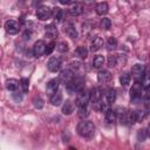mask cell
<instances>
[{
    "label": "cell",
    "instance_id": "obj_23",
    "mask_svg": "<svg viewBox=\"0 0 150 150\" xmlns=\"http://www.w3.org/2000/svg\"><path fill=\"white\" fill-rule=\"evenodd\" d=\"M75 55L79 59H86L88 56V49L84 46H80V47H77L75 49Z\"/></svg>",
    "mask_w": 150,
    "mask_h": 150
},
{
    "label": "cell",
    "instance_id": "obj_15",
    "mask_svg": "<svg viewBox=\"0 0 150 150\" xmlns=\"http://www.w3.org/2000/svg\"><path fill=\"white\" fill-rule=\"evenodd\" d=\"M111 79V74L108 70H100L97 74V80L100 83H107Z\"/></svg>",
    "mask_w": 150,
    "mask_h": 150
},
{
    "label": "cell",
    "instance_id": "obj_22",
    "mask_svg": "<svg viewBox=\"0 0 150 150\" xmlns=\"http://www.w3.org/2000/svg\"><path fill=\"white\" fill-rule=\"evenodd\" d=\"M19 84H20L19 81L15 80V79H9V80L6 81V88H7L9 91H15V90L18 89Z\"/></svg>",
    "mask_w": 150,
    "mask_h": 150
},
{
    "label": "cell",
    "instance_id": "obj_32",
    "mask_svg": "<svg viewBox=\"0 0 150 150\" xmlns=\"http://www.w3.org/2000/svg\"><path fill=\"white\" fill-rule=\"evenodd\" d=\"M20 86H21V88H22V91H23V93H27V91H28V88H29V81H28V79L22 77V79L20 80Z\"/></svg>",
    "mask_w": 150,
    "mask_h": 150
},
{
    "label": "cell",
    "instance_id": "obj_29",
    "mask_svg": "<svg viewBox=\"0 0 150 150\" xmlns=\"http://www.w3.org/2000/svg\"><path fill=\"white\" fill-rule=\"evenodd\" d=\"M62 15H63V12H62V9H61V8L55 7V8L53 9V18L55 19V21H61Z\"/></svg>",
    "mask_w": 150,
    "mask_h": 150
},
{
    "label": "cell",
    "instance_id": "obj_1",
    "mask_svg": "<svg viewBox=\"0 0 150 150\" xmlns=\"http://www.w3.org/2000/svg\"><path fill=\"white\" fill-rule=\"evenodd\" d=\"M76 130H77V134L81 137L89 138L95 134V125L90 121H82L77 124Z\"/></svg>",
    "mask_w": 150,
    "mask_h": 150
},
{
    "label": "cell",
    "instance_id": "obj_43",
    "mask_svg": "<svg viewBox=\"0 0 150 150\" xmlns=\"http://www.w3.org/2000/svg\"><path fill=\"white\" fill-rule=\"evenodd\" d=\"M60 1V4H62V5H68L71 0H59Z\"/></svg>",
    "mask_w": 150,
    "mask_h": 150
},
{
    "label": "cell",
    "instance_id": "obj_2",
    "mask_svg": "<svg viewBox=\"0 0 150 150\" xmlns=\"http://www.w3.org/2000/svg\"><path fill=\"white\" fill-rule=\"evenodd\" d=\"M143 87H142V83H139L138 81H136L131 89H130V100L132 103H137L139 100H141V96H143Z\"/></svg>",
    "mask_w": 150,
    "mask_h": 150
},
{
    "label": "cell",
    "instance_id": "obj_11",
    "mask_svg": "<svg viewBox=\"0 0 150 150\" xmlns=\"http://www.w3.org/2000/svg\"><path fill=\"white\" fill-rule=\"evenodd\" d=\"M63 30L69 38H71V39H76L77 38V30H76V28H75V26L73 23L67 22L64 25V27H63Z\"/></svg>",
    "mask_w": 150,
    "mask_h": 150
},
{
    "label": "cell",
    "instance_id": "obj_33",
    "mask_svg": "<svg viewBox=\"0 0 150 150\" xmlns=\"http://www.w3.org/2000/svg\"><path fill=\"white\" fill-rule=\"evenodd\" d=\"M110 27H111V21H110V19L104 18V19L101 20V28H102V29L108 30Z\"/></svg>",
    "mask_w": 150,
    "mask_h": 150
},
{
    "label": "cell",
    "instance_id": "obj_6",
    "mask_svg": "<svg viewBox=\"0 0 150 150\" xmlns=\"http://www.w3.org/2000/svg\"><path fill=\"white\" fill-rule=\"evenodd\" d=\"M47 68L49 71L52 73H56L60 70L61 68V59L57 57V56H52L47 63Z\"/></svg>",
    "mask_w": 150,
    "mask_h": 150
},
{
    "label": "cell",
    "instance_id": "obj_9",
    "mask_svg": "<svg viewBox=\"0 0 150 150\" xmlns=\"http://www.w3.org/2000/svg\"><path fill=\"white\" fill-rule=\"evenodd\" d=\"M101 97H102V90L101 88L98 87H95L90 90V101L93 104H96L101 101Z\"/></svg>",
    "mask_w": 150,
    "mask_h": 150
},
{
    "label": "cell",
    "instance_id": "obj_25",
    "mask_svg": "<svg viewBox=\"0 0 150 150\" xmlns=\"http://www.w3.org/2000/svg\"><path fill=\"white\" fill-rule=\"evenodd\" d=\"M73 110H74L73 103H71L69 100H67V101L63 103V105H62V112H63L64 115H70V114L73 112Z\"/></svg>",
    "mask_w": 150,
    "mask_h": 150
},
{
    "label": "cell",
    "instance_id": "obj_4",
    "mask_svg": "<svg viewBox=\"0 0 150 150\" xmlns=\"http://www.w3.org/2000/svg\"><path fill=\"white\" fill-rule=\"evenodd\" d=\"M90 101V93H88L87 90L82 89L77 93L76 96V105L79 108H87V104Z\"/></svg>",
    "mask_w": 150,
    "mask_h": 150
},
{
    "label": "cell",
    "instance_id": "obj_39",
    "mask_svg": "<svg viewBox=\"0 0 150 150\" xmlns=\"http://www.w3.org/2000/svg\"><path fill=\"white\" fill-rule=\"evenodd\" d=\"M79 116H80V117H86V116H88L87 109H86V108H79Z\"/></svg>",
    "mask_w": 150,
    "mask_h": 150
},
{
    "label": "cell",
    "instance_id": "obj_45",
    "mask_svg": "<svg viewBox=\"0 0 150 150\" xmlns=\"http://www.w3.org/2000/svg\"><path fill=\"white\" fill-rule=\"evenodd\" d=\"M83 1H86V2H93V1H95V0H83Z\"/></svg>",
    "mask_w": 150,
    "mask_h": 150
},
{
    "label": "cell",
    "instance_id": "obj_35",
    "mask_svg": "<svg viewBox=\"0 0 150 150\" xmlns=\"http://www.w3.org/2000/svg\"><path fill=\"white\" fill-rule=\"evenodd\" d=\"M116 64H117V56L116 55H109L108 56V66L112 68Z\"/></svg>",
    "mask_w": 150,
    "mask_h": 150
},
{
    "label": "cell",
    "instance_id": "obj_7",
    "mask_svg": "<svg viewBox=\"0 0 150 150\" xmlns=\"http://www.w3.org/2000/svg\"><path fill=\"white\" fill-rule=\"evenodd\" d=\"M5 29H6V32H7L8 34L15 35V34L19 33L20 27H19V23H18L16 21H14V20H7V21L5 22Z\"/></svg>",
    "mask_w": 150,
    "mask_h": 150
},
{
    "label": "cell",
    "instance_id": "obj_10",
    "mask_svg": "<svg viewBox=\"0 0 150 150\" xmlns=\"http://www.w3.org/2000/svg\"><path fill=\"white\" fill-rule=\"evenodd\" d=\"M144 70H145L144 64L136 63V64H134L132 68H131V74H132V76H134L135 79H139L141 76H143Z\"/></svg>",
    "mask_w": 150,
    "mask_h": 150
},
{
    "label": "cell",
    "instance_id": "obj_21",
    "mask_svg": "<svg viewBox=\"0 0 150 150\" xmlns=\"http://www.w3.org/2000/svg\"><path fill=\"white\" fill-rule=\"evenodd\" d=\"M74 76H73V71L70 70V69H64V70H62L61 71V74H60V80H62L63 82H69L71 79H73Z\"/></svg>",
    "mask_w": 150,
    "mask_h": 150
},
{
    "label": "cell",
    "instance_id": "obj_42",
    "mask_svg": "<svg viewBox=\"0 0 150 150\" xmlns=\"http://www.w3.org/2000/svg\"><path fill=\"white\" fill-rule=\"evenodd\" d=\"M25 39H26V40H29V39H30V32L26 30V33H25Z\"/></svg>",
    "mask_w": 150,
    "mask_h": 150
},
{
    "label": "cell",
    "instance_id": "obj_28",
    "mask_svg": "<svg viewBox=\"0 0 150 150\" xmlns=\"http://www.w3.org/2000/svg\"><path fill=\"white\" fill-rule=\"evenodd\" d=\"M105 46H107V48H108V50H114L116 47H117V40L115 39V38H109L108 40H107V43H105Z\"/></svg>",
    "mask_w": 150,
    "mask_h": 150
},
{
    "label": "cell",
    "instance_id": "obj_3",
    "mask_svg": "<svg viewBox=\"0 0 150 150\" xmlns=\"http://www.w3.org/2000/svg\"><path fill=\"white\" fill-rule=\"evenodd\" d=\"M83 79L82 77H73L69 82H67V89L70 93H79L80 90L83 89Z\"/></svg>",
    "mask_w": 150,
    "mask_h": 150
},
{
    "label": "cell",
    "instance_id": "obj_41",
    "mask_svg": "<svg viewBox=\"0 0 150 150\" xmlns=\"http://www.w3.org/2000/svg\"><path fill=\"white\" fill-rule=\"evenodd\" d=\"M42 1H43V0H33V1H32V5H33L34 7H38L39 5H41Z\"/></svg>",
    "mask_w": 150,
    "mask_h": 150
},
{
    "label": "cell",
    "instance_id": "obj_12",
    "mask_svg": "<svg viewBox=\"0 0 150 150\" xmlns=\"http://www.w3.org/2000/svg\"><path fill=\"white\" fill-rule=\"evenodd\" d=\"M46 90L49 95H53L54 93H56L59 90V80L56 79H53L50 80L48 83H47V87H46Z\"/></svg>",
    "mask_w": 150,
    "mask_h": 150
},
{
    "label": "cell",
    "instance_id": "obj_18",
    "mask_svg": "<svg viewBox=\"0 0 150 150\" xmlns=\"http://www.w3.org/2000/svg\"><path fill=\"white\" fill-rule=\"evenodd\" d=\"M62 100H63V97H62V94H61V91H56V93H54L53 95H50V103L53 104V105H55V107H57V105H60L61 103H62Z\"/></svg>",
    "mask_w": 150,
    "mask_h": 150
},
{
    "label": "cell",
    "instance_id": "obj_26",
    "mask_svg": "<svg viewBox=\"0 0 150 150\" xmlns=\"http://www.w3.org/2000/svg\"><path fill=\"white\" fill-rule=\"evenodd\" d=\"M130 80H131V76H130V74H129L128 71L122 73L121 76H120V82H121V84H122L123 87H127V86L130 83Z\"/></svg>",
    "mask_w": 150,
    "mask_h": 150
},
{
    "label": "cell",
    "instance_id": "obj_17",
    "mask_svg": "<svg viewBox=\"0 0 150 150\" xmlns=\"http://www.w3.org/2000/svg\"><path fill=\"white\" fill-rule=\"evenodd\" d=\"M82 12H83V6L81 4H74L69 8V14L73 16H79L82 14Z\"/></svg>",
    "mask_w": 150,
    "mask_h": 150
},
{
    "label": "cell",
    "instance_id": "obj_5",
    "mask_svg": "<svg viewBox=\"0 0 150 150\" xmlns=\"http://www.w3.org/2000/svg\"><path fill=\"white\" fill-rule=\"evenodd\" d=\"M52 15H53V9H50L48 6H42L36 9V16L39 20H42V21L48 20Z\"/></svg>",
    "mask_w": 150,
    "mask_h": 150
},
{
    "label": "cell",
    "instance_id": "obj_24",
    "mask_svg": "<svg viewBox=\"0 0 150 150\" xmlns=\"http://www.w3.org/2000/svg\"><path fill=\"white\" fill-rule=\"evenodd\" d=\"M105 98H107V102L109 104L114 103L115 100H116V90L114 88H109L107 90V94H105Z\"/></svg>",
    "mask_w": 150,
    "mask_h": 150
},
{
    "label": "cell",
    "instance_id": "obj_19",
    "mask_svg": "<svg viewBox=\"0 0 150 150\" xmlns=\"http://www.w3.org/2000/svg\"><path fill=\"white\" fill-rule=\"evenodd\" d=\"M142 87L143 89L150 88V69H145L142 76Z\"/></svg>",
    "mask_w": 150,
    "mask_h": 150
},
{
    "label": "cell",
    "instance_id": "obj_36",
    "mask_svg": "<svg viewBox=\"0 0 150 150\" xmlns=\"http://www.w3.org/2000/svg\"><path fill=\"white\" fill-rule=\"evenodd\" d=\"M56 49L61 53H64V52H68V45L66 42H60L57 46H56Z\"/></svg>",
    "mask_w": 150,
    "mask_h": 150
},
{
    "label": "cell",
    "instance_id": "obj_13",
    "mask_svg": "<svg viewBox=\"0 0 150 150\" xmlns=\"http://www.w3.org/2000/svg\"><path fill=\"white\" fill-rule=\"evenodd\" d=\"M103 46V39L101 36H95L91 41L90 45V50L91 52H97L98 49H101V47Z\"/></svg>",
    "mask_w": 150,
    "mask_h": 150
},
{
    "label": "cell",
    "instance_id": "obj_34",
    "mask_svg": "<svg viewBox=\"0 0 150 150\" xmlns=\"http://www.w3.org/2000/svg\"><path fill=\"white\" fill-rule=\"evenodd\" d=\"M146 137H148V134H146V130H145V129L138 130V132H137V139H138L139 142H144Z\"/></svg>",
    "mask_w": 150,
    "mask_h": 150
},
{
    "label": "cell",
    "instance_id": "obj_40",
    "mask_svg": "<svg viewBox=\"0 0 150 150\" xmlns=\"http://www.w3.org/2000/svg\"><path fill=\"white\" fill-rule=\"evenodd\" d=\"M70 66H71L73 69H79V68L81 67V63H80V62H75V61H73V62L70 63Z\"/></svg>",
    "mask_w": 150,
    "mask_h": 150
},
{
    "label": "cell",
    "instance_id": "obj_38",
    "mask_svg": "<svg viewBox=\"0 0 150 150\" xmlns=\"http://www.w3.org/2000/svg\"><path fill=\"white\" fill-rule=\"evenodd\" d=\"M55 47H56L55 42H53V41H52V42H49V43L46 46V54H47V55H49V54L55 49Z\"/></svg>",
    "mask_w": 150,
    "mask_h": 150
},
{
    "label": "cell",
    "instance_id": "obj_30",
    "mask_svg": "<svg viewBox=\"0 0 150 150\" xmlns=\"http://www.w3.org/2000/svg\"><path fill=\"white\" fill-rule=\"evenodd\" d=\"M120 123L123 125H128V110L123 109L120 114Z\"/></svg>",
    "mask_w": 150,
    "mask_h": 150
},
{
    "label": "cell",
    "instance_id": "obj_8",
    "mask_svg": "<svg viewBox=\"0 0 150 150\" xmlns=\"http://www.w3.org/2000/svg\"><path fill=\"white\" fill-rule=\"evenodd\" d=\"M33 54L36 57H40L41 55L46 54V43L42 40H39L33 46Z\"/></svg>",
    "mask_w": 150,
    "mask_h": 150
},
{
    "label": "cell",
    "instance_id": "obj_44",
    "mask_svg": "<svg viewBox=\"0 0 150 150\" xmlns=\"http://www.w3.org/2000/svg\"><path fill=\"white\" fill-rule=\"evenodd\" d=\"M146 134H148V137L150 138V124H149V127H148V129H146Z\"/></svg>",
    "mask_w": 150,
    "mask_h": 150
},
{
    "label": "cell",
    "instance_id": "obj_27",
    "mask_svg": "<svg viewBox=\"0 0 150 150\" xmlns=\"http://www.w3.org/2000/svg\"><path fill=\"white\" fill-rule=\"evenodd\" d=\"M104 62H105L104 56H102V55H96V56L94 57V60H93V66H94V68H101V67L104 64Z\"/></svg>",
    "mask_w": 150,
    "mask_h": 150
},
{
    "label": "cell",
    "instance_id": "obj_37",
    "mask_svg": "<svg viewBox=\"0 0 150 150\" xmlns=\"http://www.w3.org/2000/svg\"><path fill=\"white\" fill-rule=\"evenodd\" d=\"M33 103H34V107L36 108V109H41L42 107H43V101H42V98H40V97H35L34 100H33Z\"/></svg>",
    "mask_w": 150,
    "mask_h": 150
},
{
    "label": "cell",
    "instance_id": "obj_20",
    "mask_svg": "<svg viewBox=\"0 0 150 150\" xmlns=\"http://www.w3.org/2000/svg\"><path fill=\"white\" fill-rule=\"evenodd\" d=\"M116 118H117V112H116V110L109 108V109L105 111V121H107L108 123H114V122L116 121Z\"/></svg>",
    "mask_w": 150,
    "mask_h": 150
},
{
    "label": "cell",
    "instance_id": "obj_14",
    "mask_svg": "<svg viewBox=\"0 0 150 150\" xmlns=\"http://www.w3.org/2000/svg\"><path fill=\"white\" fill-rule=\"evenodd\" d=\"M95 11H96L97 15L103 16V15H105V14L108 13V11H109V6H108L107 2H98V4L96 5V7H95Z\"/></svg>",
    "mask_w": 150,
    "mask_h": 150
},
{
    "label": "cell",
    "instance_id": "obj_16",
    "mask_svg": "<svg viewBox=\"0 0 150 150\" xmlns=\"http://www.w3.org/2000/svg\"><path fill=\"white\" fill-rule=\"evenodd\" d=\"M57 34H59L57 28H56L53 23H52V25H48V26L46 27V36H47V38L54 40V39L57 36Z\"/></svg>",
    "mask_w": 150,
    "mask_h": 150
},
{
    "label": "cell",
    "instance_id": "obj_31",
    "mask_svg": "<svg viewBox=\"0 0 150 150\" xmlns=\"http://www.w3.org/2000/svg\"><path fill=\"white\" fill-rule=\"evenodd\" d=\"M143 103H144L145 108H149V105H150V90H149V88L145 89V91L143 94Z\"/></svg>",
    "mask_w": 150,
    "mask_h": 150
}]
</instances>
